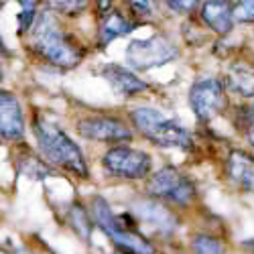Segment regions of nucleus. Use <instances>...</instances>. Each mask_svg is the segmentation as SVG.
<instances>
[{
  "label": "nucleus",
  "mask_w": 254,
  "mask_h": 254,
  "mask_svg": "<svg viewBox=\"0 0 254 254\" xmlns=\"http://www.w3.org/2000/svg\"><path fill=\"white\" fill-rule=\"evenodd\" d=\"M31 47L39 57L63 69L75 67L86 55V49L65 29L59 27L55 14L49 8L41 12L35 20L31 29Z\"/></svg>",
  "instance_id": "obj_1"
},
{
  "label": "nucleus",
  "mask_w": 254,
  "mask_h": 254,
  "mask_svg": "<svg viewBox=\"0 0 254 254\" xmlns=\"http://www.w3.org/2000/svg\"><path fill=\"white\" fill-rule=\"evenodd\" d=\"M33 132H35V138L39 142L41 153H43V157L47 161H51L53 165L65 169V171H69L81 179L90 177L88 165L83 161L79 146L63 132L59 126H55L47 120H35Z\"/></svg>",
  "instance_id": "obj_2"
},
{
  "label": "nucleus",
  "mask_w": 254,
  "mask_h": 254,
  "mask_svg": "<svg viewBox=\"0 0 254 254\" xmlns=\"http://www.w3.org/2000/svg\"><path fill=\"white\" fill-rule=\"evenodd\" d=\"M130 118L138 132L159 146H173V149H181V151L193 149V138L189 134V130H185L181 124L173 122L171 118H167L163 112L155 108L142 106V108L130 112Z\"/></svg>",
  "instance_id": "obj_3"
},
{
  "label": "nucleus",
  "mask_w": 254,
  "mask_h": 254,
  "mask_svg": "<svg viewBox=\"0 0 254 254\" xmlns=\"http://www.w3.org/2000/svg\"><path fill=\"white\" fill-rule=\"evenodd\" d=\"M130 65L144 71L151 67H159L165 63L179 57V47L173 43V39L167 35H155L151 39H136L126 49Z\"/></svg>",
  "instance_id": "obj_4"
},
{
  "label": "nucleus",
  "mask_w": 254,
  "mask_h": 254,
  "mask_svg": "<svg viewBox=\"0 0 254 254\" xmlns=\"http://www.w3.org/2000/svg\"><path fill=\"white\" fill-rule=\"evenodd\" d=\"M94 222L104 230V234H108V238L116 244L118 250H126L130 254H155V246L146 240L144 236L132 234V232H124L116 226L114 222V211L108 205V201L102 197H94Z\"/></svg>",
  "instance_id": "obj_5"
},
{
  "label": "nucleus",
  "mask_w": 254,
  "mask_h": 254,
  "mask_svg": "<svg viewBox=\"0 0 254 254\" xmlns=\"http://www.w3.org/2000/svg\"><path fill=\"white\" fill-rule=\"evenodd\" d=\"M146 191L153 197L167 199L179 205L191 203L195 197V187L187 175H183L175 167H165L161 171H155L146 183Z\"/></svg>",
  "instance_id": "obj_6"
},
{
  "label": "nucleus",
  "mask_w": 254,
  "mask_h": 254,
  "mask_svg": "<svg viewBox=\"0 0 254 254\" xmlns=\"http://www.w3.org/2000/svg\"><path fill=\"white\" fill-rule=\"evenodd\" d=\"M106 173L122 179H142L151 171V157L144 151H136L130 146H114L102 157Z\"/></svg>",
  "instance_id": "obj_7"
},
{
  "label": "nucleus",
  "mask_w": 254,
  "mask_h": 254,
  "mask_svg": "<svg viewBox=\"0 0 254 254\" xmlns=\"http://www.w3.org/2000/svg\"><path fill=\"white\" fill-rule=\"evenodd\" d=\"M226 104V86L218 77L197 79L189 90V106L201 122H207L224 112Z\"/></svg>",
  "instance_id": "obj_8"
},
{
  "label": "nucleus",
  "mask_w": 254,
  "mask_h": 254,
  "mask_svg": "<svg viewBox=\"0 0 254 254\" xmlns=\"http://www.w3.org/2000/svg\"><path fill=\"white\" fill-rule=\"evenodd\" d=\"M77 132L88 138V140H98V142H128L132 140V130L128 124H124L118 118L112 116H96V118H86L77 124Z\"/></svg>",
  "instance_id": "obj_9"
},
{
  "label": "nucleus",
  "mask_w": 254,
  "mask_h": 254,
  "mask_svg": "<svg viewBox=\"0 0 254 254\" xmlns=\"http://www.w3.org/2000/svg\"><path fill=\"white\" fill-rule=\"evenodd\" d=\"M25 134V118L14 94L0 90V138L20 140Z\"/></svg>",
  "instance_id": "obj_10"
},
{
  "label": "nucleus",
  "mask_w": 254,
  "mask_h": 254,
  "mask_svg": "<svg viewBox=\"0 0 254 254\" xmlns=\"http://www.w3.org/2000/svg\"><path fill=\"white\" fill-rule=\"evenodd\" d=\"M134 209V218L140 222L151 224L155 230L163 232V234H171V232L177 228V216L171 209L163 203L157 201H138L132 205Z\"/></svg>",
  "instance_id": "obj_11"
},
{
  "label": "nucleus",
  "mask_w": 254,
  "mask_h": 254,
  "mask_svg": "<svg viewBox=\"0 0 254 254\" xmlns=\"http://www.w3.org/2000/svg\"><path fill=\"white\" fill-rule=\"evenodd\" d=\"M102 75L108 79V83L112 86V90L120 96H136L149 90V83L142 81L138 75H134L132 71L124 69L118 63H108V65L102 67Z\"/></svg>",
  "instance_id": "obj_12"
},
{
  "label": "nucleus",
  "mask_w": 254,
  "mask_h": 254,
  "mask_svg": "<svg viewBox=\"0 0 254 254\" xmlns=\"http://www.w3.org/2000/svg\"><path fill=\"white\" fill-rule=\"evenodd\" d=\"M201 18L203 23L216 31L218 35H226L234 27V4L230 2H203L201 4Z\"/></svg>",
  "instance_id": "obj_13"
},
{
  "label": "nucleus",
  "mask_w": 254,
  "mask_h": 254,
  "mask_svg": "<svg viewBox=\"0 0 254 254\" xmlns=\"http://www.w3.org/2000/svg\"><path fill=\"white\" fill-rule=\"evenodd\" d=\"M134 27H136V25L132 23V20H128L120 10L112 8L110 12H106V14H104L102 23H100V31H98L100 47H106V45H110L114 39L128 35Z\"/></svg>",
  "instance_id": "obj_14"
},
{
  "label": "nucleus",
  "mask_w": 254,
  "mask_h": 254,
  "mask_svg": "<svg viewBox=\"0 0 254 254\" xmlns=\"http://www.w3.org/2000/svg\"><path fill=\"white\" fill-rule=\"evenodd\" d=\"M228 173L234 183L254 193V157L244 151H234L228 159Z\"/></svg>",
  "instance_id": "obj_15"
},
{
  "label": "nucleus",
  "mask_w": 254,
  "mask_h": 254,
  "mask_svg": "<svg viewBox=\"0 0 254 254\" xmlns=\"http://www.w3.org/2000/svg\"><path fill=\"white\" fill-rule=\"evenodd\" d=\"M226 86L244 98H254V67L244 61L232 63L226 75Z\"/></svg>",
  "instance_id": "obj_16"
},
{
  "label": "nucleus",
  "mask_w": 254,
  "mask_h": 254,
  "mask_svg": "<svg viewBox=\"0 0 254 254\" xmlns=\"http://www.w3.org/2000/svg\"><path fill=\"white\" fill-rule=\"evenodd\" d=\"M18 171H23L31 179H45V177L53 175V169L47 167L37 155H31V153H27V157L18 161Z\"/></svg>",
  "instance_id": "obj_17"
},
{
  "label": "nucleus",
  "mask_w": 254,
  "mask_h": 254,
  "mask_svg": "<svg viewBox=\"0 0 254 254\" xmlns=\"http://www.w3.org/2000/svg\"><path fill=\"white\" fill-rule=\"evenodd\" d=\"M67 220L71 222V226H73V230L79 234V238H81V240H88L90 230H92V220H90V216H88V209L75 201V203L69 207V211H67Z\"/></svg>",
  "instance_id": "obj_18"
},
{
  "label": "nucleus",
  "mask_w": 254,
  "mask_h": 254,
  "mask_svg": "<svg viewBox=\"0 0 254 254\" xmlns=\"http://www.w3.org/2000/svg\"><path fill=\"white\" fill-rule=\"evenodd\" d=\"M191 246H193V254H224L222 242L207 234H197Z\"/></svg>",
  "instance_id": "obj_19"
},
{
  "label": "nucleus",
  "mask_w": 254,
  "mask_h": 254,
  "mask_svg": "<svg viewBox=\"0 0 254 254\" xmlns=\"http://www.w3.org/2000/svg\"><path fill=\"white\" fill-rule=\"evenodd\" d=\"M238 126L248 138V142L254 146V102L250 106H244L238 114Z\"/></svg>",
  "instance_id": "obj_20"
},
{
  "label": "nucleus",
  "mask_w": 254,
  "mask_h": 254,
  "mask_svg": "<svg viewBox=\"0 0 254 254\" xmlns=\"http://www.w3.org/2000/svg\"><path fill=\"white\" fill-rule=\"evenodd\" d=\"M20 6H23V10L18 12V31L25 33L33 29L37 20V2H20Z\"/></svg>",
  "instance_id": "obj_21"
},
{
  "label": "nucleus",
  "mask_w": 254,
  "mask_h": 254,
  "mask_svg": "<svg viewBox=\"0 0 254 254\" xmlns=\"http://www.w3.org/2000/svg\"><path fill=\"white\" fill-rule=\"evenodd\" d=\"M234 23H254V0L234 4Z\"/></svg>",
  "instance_id": "obj_22"
},
{
  "label": "nucleus",
  "mask_w": 254,
  "mask_h": 254,
  "mask_svg": "<svg viewBox=\"0 0 254 254\" xmlns=\"http://www.w3.org/2000/svg\"><path fill=\"white\" fill-rule=\"evenodd\" d=\"M49 6H53V8H49L51 12H61V14L73 16V14H77V12H81L83 8H86L88 2H49Z\"/></svg>",
  "instance_id": "obj_23"
},
{
  "label": "nucleus",
  "mask_w": 254,
  "mask_h": 254,
  "mask_svg": "<svg viewBox=\"0 0 254 254\" xmlns=\"http://www.w3.org/2000/svg\"><path fill=\"white\" fill-rule=\"evenodd\" d=\"M167 6H171V10H181V12H191L193 6H197V2H167Z\"/></svg>",
  "instance_id": "obj_24"
},
{
  "label": "nucleus",
  "mask_w": 254,
  "mask_h": 254,
  "mask_svg": "<svg viewBox=\"0 0 254 254\" xmlns=\"http://www.w3.org/2000/svg\"><path fill=\"white\" fill-rule=\"evenodd\" d=\"M130 6H132V10L136 12V14H149L151 12V4L149 2H130Z\"/></svg>",
  "instance_id": "obj_25"
},
{
  "label": "nucleus",
  "mask_w": 254,
  "mask_h": 254,
  "mask_svg": "<svg viewBox=\"0 0 254 254\" xmlns=\"http://www.w3.org/2000/svg\"><path fill=\"white\" fill-rule=\"evenodd\" d=\"M244 248L250 252V254H254V238H250V240H246L244 242Z\"/></svg>",
  "instance_id": "obj_26"
},
{
  "label": "nucleus",
  "mask_w": 254,
  "mask_h": 254,
  "mask_svg": "<svg viewBox=\"0 0 254 254\" xmlns=\"http://www.w3.org/2000/svg\"><path fill=\"white\" fill-rule=\"evenodd\" d=\"M0 55H2V57H6V55H8V49H6V45H4L2 37H0Z\"/></svg>",
  "instance_id": "obj_27"
},
{
  "label": "nucleus",
  "mask_w": 254,
  "mask_h": 254,
  "mask_svg": "<svg viewBox=\"0 0 254 254\" xmlns=\"http://www.w3.org/2000/svg\"><path fill=\"white\" fill-rule=\"evenodd\" d=\"M114 254H130V252H126V250H118V248H116V252H114Z\"/></svg>",
  "instance_id": "obj_28"
},
{
  "label": "nucleus",
  "mask_w": 254,
  "mask_h": 254,
  "mask_svg": "<svg viewBox=\"0 0 254 254\" xmlns=\"http://www.w3.org/2000/svg\"><path fill=\"white\" fill-rule=\"evenodd\" d=\"M0 81H2V67H0Z\"/></svg>",
  "instance_id": "obj_29"
}]
</instances>
